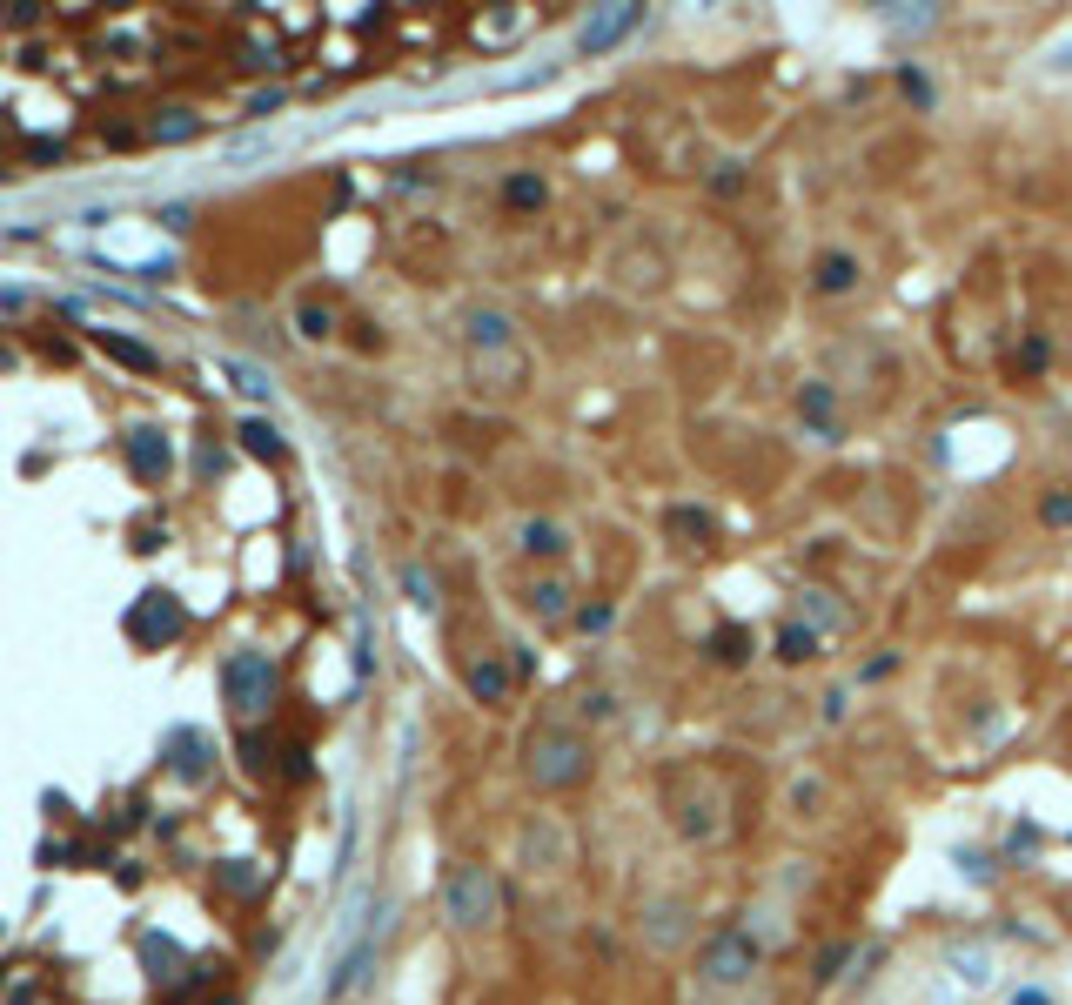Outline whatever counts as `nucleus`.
<instances>
[{
    "label": "nucleus",
    "mask_w": 1072,
    "mask_h": 1005,
    "mask_svg": "<svg viewBox=\"0 0 1072 1005\" xmlns=\"http://www.w3.org/2000/svg\"><path fill=\"white\" fill-rule=\"evenodd\" d=\"M523 778L536 784V791H570V784L590 778V737L577 731V724H536L530 737H523Z\"/></svg>",
    "instance_id": "1"
},
{
    "label": "nucleus",
    "mask_w": 1072,
    "mask_h": 1005,
    "mask_svg": "<svg viewBox=\"0 0 1072 1005\" xmlns=\"http://www.w3.org/2000/svg\"><path fill=\"white\" fill-rule=\"evenodd\" d=\"M664 798H670V825L684 831L691 845H711V838H724L731 831V818H724V791L711 784V771H670L664 778Z\"/></svg>",
    "instance_id": "2"
},
{
    "label": "nucleus",
    "mask_w": 1072,
    "mask_h": 1005,
    "mask_svg": "<svg viewBox=\"0 0 1072 1005\" xmlns=\"http://www.w3.org/2000/svg\"><path fill=\"white\" fill-rule=\"evenodd\" d=\"M758 972H764V952H758V938L744 932V925L711 932L704 952H697V979L711 985V992H737V985H751Z\"/></svg>",
    "instance_id": "3"
},
{
    "label": "nucleus",
    "mask_w": 1072,
    "mask_h": 1005,
    "mask_svg": "<svg viewBox=\"0 0 1072 1005\" xmlns=\"http://www.w3.org/2000/svg\"><path fill=\"white\" fill-rule=\"evenodd\" d=\"M443 912H449V925H463V932L496 925V912H503V885H496V871L456 865V871L443 878Z\"/></svg>",
    "instance_id": "4"
},
{
    "label": "nucleus",
    "mask_w": 1072,
    "mask_h": 1005,
    "mask_svg": "<svg viewBox=\"0 0 1072 1005\" xmlns=\"http://www.w3.org/2000/svg\"><path fill=\"white\" fill-rule=\"evenodd\" d=\"M222 691H228V704L242 717H262L268 711V697H275V664H268L262 650H235L222 664Z\"/></svg>",
    "instance_id": "5"
},
{
    "label": "nucleus",
    "mask_w": 1072,
    "mask_h": 1005,
    "mask_svg": "<svg viewBox=\"0 0 1072 1005\" xmlns=\"http://www.w3.org/2000/svg\"><path fill=\"white\" fill-rule=\"evenodd\" d=\"M469 369H476L483 389H503V396H516V389L530 382V356H523V342H516V349H490V356H469Z\"/></svg>",
    "instance_id": "6"
},
{
    "label": "nucleus",
    "mask_w": 1072,
    "mask_h": 1005,
    "mask_svg": "<svg viewBox=\"0 0 1072 1005\" xmlns=\"http://www.w3.org/2000/svg\"><path fill=\"white\" fill-rule=\"evenodd\" d=\"M523 858H530L536 878H543V871H563L570 865V831H563L557 818H536V825L523 831Z\"/></svg>",
    "instance_id": "7"
},
{
    "label": "nucleus",
    "mask_w": 1072,
    "mask_h": 1005,
    "mask_svg": "<svg viewBox=\"0 0 1072 1005\" xmlns=\"http://www.w3.org/2000/svg\"><path fill=\"white\" fill-rule=\"evenodd\" d=\"M463 342H469V356L516 349V322H510L503 309H469V315H463Z\"/></svg>",
    "instance_id": "8"
},
{
    "label": "nucleus",
    "mask_w": 1072,
    "mask_h": 1005,
    "mask_svg": "<svg viewBox=\"0 0 1072 1005\" xmlns=\"http://www.w3.org/2000/svg\"><path fill=\"white\" fill-rule=\"evenodd\" d=\"M858 275H865V268H858L851 248H825V255L811 262V289H818V295H851V289H858Z\"/></svg>",
    "instance_id": "9"
},
{
    "label": "nucleus",
    "mask_w": 1072,
    "mask_h": 1005,
    "mask_svg": "<svg viewBox=\"0 0 1072 1005\" xmlns=\"http://www.w3.org/2000/svg\"><path fill=\"white\" fill-rule=\"evenodd\" d=\"M637 21H644V7H610V14H590V21H583V34H577V47H583V54H597V47H617Z\"/></svg>",
    "instance_id": "10"
},
{
    "label": "nucleus",
    "mask_w": 1072,
    "mask_h": 1005,
    "mask_svg": "<svg viewBox=\"0 0 1072 1005\" xmlns=\"http://www.w3.org/2000/svg\"><path fill=\"white\" fill-rule=\"evenodd\" d=\"M798 409H804V423L818 429L825 443H838V423H831V416H838V389H831V382H804Z\"/></svg>",
    "instance_id": "11"
},
{
    "label": "nucleus",
    "mask_w": 1072,
    "mask_h": 1005,
    "mask_svg": "<svg viewBox=\"0 0 1072 1005\" xmlns=\"http://www.w3.org/2000/svg\"><path fill=\"white\" fill-rule=\"evenodd\" d=\"M570 550V530L563 523H550V516H530L523 523V557H563Z\"/></svg>",
    "instance_id": "12"
},
{
    "label": "nucleus",
    "mask_w": 1072,
    "mask_h": 1005,
    "mask_svg": "<svg viewBox=\"0 0 1072 1005\" xmlns=\"http://www.w3.org/2000/svg\"><path fill=\"white\" fill-rule=\"evenodd\" d=\"M469 697H476V704H503V697H510V670L496 664V657H476V664H469Z\"/></svg>",
    "instance_id": "13"
},
{
    "label": "nucleus",
    "mask_w": 1072,
    "mask_h": 1005,
    "mask_svg": "<svg viewBox=\"0 0 1072 1005\" xmlns=\"http://www.w3.org/2000/svg\"><path fill=\"white\" fill-rule=\"evenodd\" d=\"M684 932H691V925H684V905H677V898H664V905H650V912H644V938H650V945H677Z\"/></svg>",
    "instance_id": "14"
},
{
    "label": "nucleus",
    "mask_w": 1072,
    "mask_h": 1005,
    "mask_svg": "<svg viewBox=\"0 0 1072 1005\" xmlns=\"http://www.w3.org/2000/svg\"><path fill=\"white\" fill-rule=\"evenodd\" d=\"M530 610L543 617V624H557V617H570V583H563V577H543V583H530Z\"/></svg>",
    "instance_id": "15"
},
{
    "label": "nucleus",
    "mask_w": 1072,
    "mask_h": 1005,
    "mask_svg": "<svg viewBox=\"0 0 1072 1005\" xmlns=\"http://www.w3.org/2000/svg\"><path fill=\"white\" fill-rule=\"evenodd\" d=\"M94 342H101V349H108L114 362H128V369H141V376H148V369H161V362H155V349H141V342H128V335H108V329H94Z\"/></svg>",
    "instance_id": "16"
},
{
    "label": "nucleus",
    "mask_w": 1072,
    "mask_h": 1005,
    "mask_svg": "<svg viewBox=\"0 0 1072 1005\" xmlns=\"http://www.w3.org/2000/svg\"><path fill=\"white\" fill-rule=\"evenodd\" d=\"M503 201H510L516 215H536V208L550 201V188H543L536 175H510V181H503Z\"/></svg>",
    "instance_id": "17"
},
{
    "label": "nucleus",
    "mask_w": 1072,
    "mask_h": 1005,
    "mask_svg": "<svg viewBox=\"0 0 1072 1005\" xmlns=\"http://www.w3.org/2000/svg\"><path fill=\"white\" fill-rule=\"evenodd\" d=\"M704 650H711L717 664H744V657H751V630L724 624V630H717V637H704Z\"/></svg>",
    "instance_id": "18"
},
{
    "label": "nucleus",
    "mask_w": 1072,
    "mask_h": 1005,
    "mask_svg": "<svg viewBox=\"0 0 1072 1005\" xmlns=\"http://www.w3.org/2000/svg\"><path fill=\"white\" fill-rule=\"evenodd\" d=\"M778 657H784V664L818 657V630H811V624H784V630H778Z\"/></svg>",
    "instance_id": "19"
},
{
    "label": "nucleus",
    "mask_w": 1072,
    "mask_h": 1005,
    "mask_svg": "<svg viewBox=\"0 0 1072 1005\" xmlns=\"http://www.w3.org/2000/svg\"><path fill=\"white\" fill-rule=\"evenodd\" d=\"M128 449H134V469H141V476H161V469H168V443H155L148 429H141Z\"/></svg>",
    "instance_id": "20"
},
{
    "label": "nucleus",
    "mask_w": 1072,
    "mask_h": 1005,
    "mask_svg": "<svg viewBox=\"0 0 1072 1005\" xmlns=\"http://www.w3.org/2000/svg\"><path fill=\"white\" fill-rule=\"evenodd\" d=\"M295 322H302V335H309V342H329V329H335V315H329V309H315V302L295 315Z\"/></svg>",
    "instance_id": "21"
},
{
    "label": "nucleus",
    "mask_w": 1072,
    "mask_h": 1005,
    "mask_svg": "<svg viewBox=\"0 0 1072 1005\" xmlns=\"http://www.w3.org/2000/svg\"><path fill=\"white\" fill-rule=\"evenodd\" d=\"M242 443L255 449V456H282V443H275V429H268V423H242Z\"/></svg>",
    "instance_id": "22"
},
{
    "label": "nucleus",
    "mask_w": 1072,
    "mask_h": 1005,
    "mask_svg": "<svg viewBox=\"0 0 1072 1005\" xmlns=\"http://www.w3.org/2000/svg\"><path fill=\"white\" fill-rule=\"evenodd\" d=\"M952 959L965 965V972H959L965 985H985V979H992V959H985V952H952Z\"/></svg>",
    "instance_id": "23"
},
{
    "label": "nucleus",
    "mask_w": 1072,
    "mask_h": 1005,
    "mask_svg": "<svg viewBox=\"0 0 1072 1005\" xmlns=\"http://www.w3.org/2000/svg\"><path fill=\"white\" fill-rule=\"evenodd\" d=\"M845 959H851V945H825V959H818V972H811V979H818V985H831Z\"/></svg>",
    "instance_id": "24"
},
{
    "label": "nucleus",
    "mask_w": 1072,
    "mask_h": 1005,
    "mask_svg": "<svg viewBox=\"0 0 1072 1005\" xmlns=\"http://www.w3.org/2000/svg\"><path fill=\"white\" fill-rule=\"evenodd\" d=\"M577 624L590 630V637H597V630H610V624H617V610H610V603H590V610H583Z\"/></svg>",
    "instance_id": "25"
},
{
    "label": "nucleus",
    "mask_w": 1072,
    "mask_h": 1005,
    "mask_svg": "<svg viewBox=\"0 0 1072 1005\" xmlns=\"http://www.w3.org/2000/svg\"><path fill=\"white\" fill-rule=\"evenodd\" d=\"M1019 362H1026V369H1046V362H1052V342H1046V335H1032L1026 349H1019Z\"/></svg>",
    "instance_id": "26"
},
{
    "label": "nucleus",
    "mask_w": 1072,
    "mask_h": 1005,
    "mask_svg": "<svg viewBox=\"0 0 1072 1005\" xmlns=\"http://www.w3.org/2000/svg\"><path fill=\"white\" fill-rule=\"evenodd\" d=\"M1039 516H1046V523H1072V490L1046 496V510H1039Z\"/></svg>",
    "instance_id": "27"
},
{
    "label": "nucleus",
    "mask_w": 1072,
    "mask_h": 1005,
    "mask_svg": "<svg viewBox=\"0 0 1072 1005\" xmlns=\"http://www.w3.org/2000/svg\"><path fill=\"white\" fill-rule=\"evenodd\" d=\"M670 530H684V536H704V530H711V516H697V510H677V516H670Z\"/></svg>",
    "instance_id": "28"
},
{
    "label": "nucleus",
    "mask_w": 1072,
    "mask_h": 1005,
    "mask_svg": "<svg viewBox=\"0 0 1072 1005\" xmlns=\"http://www.w3.org/2000/svg\"><path fill=\"white\" fill-rule=\"evenodd\" d=\"M905 94H912L918 108H932V81H925V74H912V67H905Z\"/></svg>",
    "instance_id": "29"
},
{
    "label": "nucleus",
    "mask_w": 1072,
    "mask_h": 1005,
    "mask_svg": "<svg viewBox=\"0 0 1072 1005\" xmlns=\"http://www.w3.org/2000/svg\"><path fill=\"white\" fill-rule=\"evenodd\" d=\"M1012 1005H1052V999H1046V992H1032V985H1026V992H1019V999H1012Z\"/></svg>",
    "instance_id": "30"
}]
</instances>
